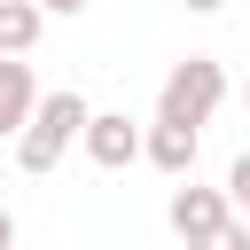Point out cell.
Segmentation results:
<instances>
[{
	"instance_id": "6da1fadb",
	"label": "cell",
	"mask_w": 250,
	"mask_h": 250,
	"mask_svg": "<svg viewBox=\"0 0 250 250\" xmlns=\"http://www.w3.org/2000/svg\"><path fill=\"white\" fill-rule=\"evenodd\" d=\"M86 125H94V102H86L78 86L39 94V117L16 133V164H23V172H55V164H62V148H70V141H86Z\"/></svg>"
},
{
	"instance_id": "7a4b0ae2",
	"label": "cell",
	"mask_w": 250,
	"mask_h": 250,
	"mask_svg": "<svg viewBox=\"0 0 250 250\" xmlns=\"http://www.w3.org/2000/svg\"><path fill=\"white\" fill-rule=\"evenodd\" d=\"M227 102V70L211 55H188L164 70V94H156V117L164 125H211V109Z\"/></svg>"
},
{
	"instance_id": "3957f363",
	"label": "cell",
	"mask_w": 250,
	"mask_h": 250,
	"mask_svg": "<svg viewBox=\"0 0 250 250\" xmlns=\"http://www.w3.org/2000/svg\"><path fill=\"white\" fill-rule=\"evenodd\" d=\"M102 172H125V164H141L148 156V133L125 117V109H94V125H86V141H78Z\"/></svg>"
},
{
	"instance_id": "277c9868",
	"label": "cell",
	"mask_w": 250,
	"mask_h": 250,
	"mask_svg": "<svg viewBox=\"0 0 250 250\" xmlns=\"http://www.w3.org/2000/svg\"><path fill=\"white\" fill-rule=\"evenodd\" d=\"M164 219H172V234H180V242H203V234H219V227L234 219V195H227V188H195V180H188V188H172V211H164Z\"/></svg>"
},
{
	"instance_id": "5b68a950",
	"label": "cell",
	"mask_w": 250,
	"mask_h": 250,
	"mask_svg": "<svg viewBox=\"0 0 250 250\" xmlns=\"http://www.w3.org/2000/svg\"><path fill=\"white\" fill-rule=\"evenodd\" d=\"M31 117H39V78H31L23 55H0V133L16 141Z\"/></svg>"
},
{
	"instance_id": "8992f818",
	"label": "cell",
	"mask_w": 250,
	"mask_h": 250,
	"mask_svg": "<svg viewBox=\"0 0 250 250\" xmlns=\"http://www.w3.org/2000/svg\"><path fill=\"white\" fill-rule=\"evenodd\" d=\"M195 148H203V125H148V164L164 180H195Z\"/></svg>"
},
{
	"instance_id": "52a82bcc",
	"label": "cell",
	"mask_w": 250,
	"mask_h": 250,
	"mask_svg": "<svg viewBox=\"0 0 250 250\" xmlns=\"http://www.w3.org/2000/svg\"><path fill=\"white\" fill-rule=\"evenodd\" d=\"M39 23H47L39 0H0V55H31L39 47Z\"/></svg>"
},
{
	"instance_id": "ba28073f",
	"label": "cell",
	"mask_w": 250,
	"mask_h": 250,
	"mask_svg": "<svg viewBox=\"0 0 250 250\" xmlns=\"http://www.w3.org/2000/svg\"><path fill=\"white\" fill-rule=\"evenodd\" d=\"M188 250H250V219H227L219 234H203V242H188Z\"/></svg>"
},
{
	"instance_id": "9c48e42d",
	"label": "cell",
	"mask_w": 250,
	"mask_h": 250,
	"mask_svg": "<svg viewBox=\"0 0 250 250\" xmlns=\"http://www.w3.org/2000/svg\"><path fill=\"white\" fill-rule=\"evenodd\" d=\"M227 195H234V211H250V148L227 164Z\"/></svg>"
},
{
	"instance_id": "30bf717a",
	"label": "cell",
	"mask_w": 250,
	"mask_h": 250,
	"mask_svg": "<svg viewBox=\"0 0 250 250\" xmlns=\"http://www.w3.org/2000/svg\"><path fill=\"white\" fill-rule=\"evenodd\" d=\"M39 8H47V16H86L94 0H39Z\"/></svg>"
},
{
	"instance_id": "8fae6325",
	"label": "cell",
	"mask_w": 250,
	"mask_h": 250,
	"mask_svg": "<svg viewBox=\"0 0 250 250\" xmlns=\"http://www.w3.org/2000/svg\"><path fill=\"white\" fill-rule=\"evenodd\" d=\"M0 250H16V211L0 203Z\"/></svg>"
},
{
	"instance_id": "7c38bea8",
	"label": "cell",
	"mask_w": 250,
	"mask_h": 250,
	"mask_svg": "<svg viewBox=\"0 0 250 250\" xmlns=\"http://www.w3.org/2000/svg\"><path fill=\"white\" fill-rule=\"evenodd\" d=\"M180 8H188V16H219L227 0H180Z\"/></svg>"
},
{
	"instance_id": "4fadbf2b",
	"label": "cell",
	"mask_w": 250,
	"mask_h": 250,
	"mask_svg": "<svg viewBox=\"0 0 250 250\" xmlns=\"http://www.w3.org/2000/svg\"><path fill=\"white\" fill-rule=\"evenodd\" d=\"M242 102H250V86H242Z\"/></svg>"
},
{
	"instance_id": "5bb4252c",
	"label": "cell",
	"mask_w": 250,
	"mask_h": 250,
	"mask_svg": "<svg viewBox=\"0 0 250 250\" xmlns=\"http://www.w3.org/2000/svg\"><path fill=\"white\" fill-rule=\"evenodd\" d=\"M242 219H250V211H242Z\"/></svg>"
}]
</instances>
